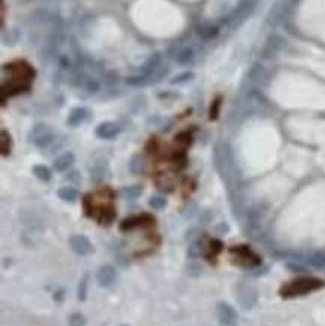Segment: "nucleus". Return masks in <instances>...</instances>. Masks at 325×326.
I'll return each mask as SVG.
<instances>
[{
	"instance_id": "6e6552de",
	"label": "nucleus",
	"mask_w": 325,
	"mask_h": 326,
	"mask_svg": "<svg viewBox=\"0 0 325 326\" xmlns=\"http://www.w3.org/2000/svg\"><path fill=\"white\" fill-rule=\"evenodd\" d=\"M87 115H89V112H87L86 108H77V109H74V111L70 112L67 123H69L70 126H78V125H81V123L87 118Z\"/></svg>"
},
{
	"instance_id": "423d86ee",
	"label": "nucleus",
	"mask_w": 325,
	"mask_h": 326,
	"mask_svg": "<svg viewBox=\"0 0 325 326\" xmlns=\"http://www.w3.org/2000/svg\"><path fill=\"white\" fill-rule=\"evenodd\" d=\"M120 128L116 125V123H111V121H105L102 125H99L98 129H96V135L102 139H113L119 135Z\"/></svg>"
},
{
	"instance_id": "0eeeda50",
	"label": "nucleus",
	"mask_w": 325,
	"mask_h": 326,
	"mask_svg": "<svg viewBox=\"0 0 325 326\" xmlns=\"http://www.w3.org/2000/svg\"><path fill=\"white\" fill-rule=\"evenodd\" d=\"M89 278H90V274H84L80 281H78V289H77V296L80 299V302H84L87 299V295H89Z\"/></svg>"
},
{
	"instance_id": "1a4fd4ad",
	"label": "nucleus",
	"mask_w": 325,
	"mask_h": 326,
	"mask_svg": "<svg viewBox=\"0 0 325 326\" xmlns=\"http://www.w3.org/2000/svg\"><path fill=\"white\" fill-rule=\"evenodd\" d=\"M72 163H74V154H72V153H65V154H62V156L54 162V168H56V171L63 172V171H66Z\"/></svg>"
},
{
	"instance_id": "4468645a",
	"label": "nucleus",
	"mask_w": 325,
	"mask_h": 326,
	"mask_svg": "<svg viewBox=\"0 0 325 326\" xmlns=\"http://www.w3.org/2000/svg\"><path fill=\"white\" fill-rule=\"evenodd\" d=\"M9 145H11V142H9V135L3 131L2 132V154H3V156H8V153H9Z\"/></svg>"
},
{
	"instance_id": "ddd939ff",
	"label": "nucleus",
	"mask_w": 325,
	"mask_h": 326,
	"mask_svg": "<svg viewBox=\"0 0 325 326\" xmlns=\"http://www.w3.org/2000/svg\"><path fill=\"white\" fill-rule=\"evenodd\" d=\"M201 252H202V244H201V241H196V244H192V246L189 247V250H188L189 258H192V259L198 258Z\"/></svg>"
},
{
	"instance_id": "f257e3e1",
	"label": "nucleus",
	"mask_w": 325,
	"mask_h": 326,
	"mask_svg": "<svg viewBox=\"0 0 325 326\" xmlns=\"http://www.w3.org/2000/svg\"><path fill=\"white\" fill-rule=\"evenodd\" d=\"M325 283L319 278L315 277H301L295 278L293 281L286 283L280 289V296L283 298H297V296H304L307 294H312L321 288H324Z\"/></svg>"
},
{
	"instance_id": "2eb2a0df",
	"label": "nucleus",
	"mask_w": 325,
	"mask_h": 326,
	"mask_svg": "<svg viewBox=\"0 0 325 326\" xmlns=\"http://www.w3.org/2000/svg\"><path fill=\"white\" fill-rule=\"evenodd\" d=\"M150 205H152L153 208L161 210V208L165 207V199H163L162 196H153V197L150 199Z\"/></svg>"
},
{
	"instance_id": "f8f14e48",
	"label": "nucleus",
	"mask_w": 325,
	"mask_h": 326,
	"mask_svg": "<svg viewBox=\"0 0 325 326\" xmlns=\"http://www.w3.org/2000/svg\"><path fill=\"white\" fill-rule=\"evenodd\" d=\"M69 326H86L87 319L81 314V313H72L69 316Z\"/></svg>"
},
{
	"instance_id": "f03ea898",
	"label": "nucleus",
	"mask_w": 325,
	"mask_h": 326,
	"mask_svg": "<svg viewBox=\"0 0 325 326\" xmlns=\"http://www.w3.org/2000/svg\"><path fill=\"white\" fill-rule=\"evenodd\" d=\"M69 246H70L72 252L78 256H89L95 252L92 241L86 235H81V233L72 235L69 238Z\"/></svg>"
},
{
	"instance_id": "9b49d317",
	"label": "nucleus",
	"mask_w": 325,
	"mask_h": 326,
	"mask_svg": "<svg viewBox=\"0 0 325 326\" xmlns=\"http://www.w3.org/2000/svg\"><path fill=\"white\" fill-rule=\"evenodd\" d=\"M59 196L63 199V200H67V202H74L77 197H78V192L72 187H63L59 190Z\"/></svg>"
},
{
	"instance_id": "f3484780",
	"label": "nucleus",
	"mask_w": 325,
	"mask_h": 326,
	"mask_svg": "<svg viewBox=\"0 0 325 326\" xmlns=\"http://www.w3.org/2000/svg\"><path fill=\"white\" fill-rule=\"evenodd\" d=\"M62 298H63V291L60 289V291H57V292L54 294V299L60 302V301H62Z\"/></svg>"
},
{
	"instance_id": "7ed1b4c3",
	"label": "nucleus",
	"mask_w": 325,
	"mask_h": 326,
	"mask_svg": "<svg viewBox=\"0 0 325 326\" xmlns=\"http://www.w3.org/2000/svg\"><path fill=\"white\" fill-rule=\"evenodd\" d=\"M216 313L222 326H238V314L227 302H219L216 305Z\"/></svg>"
},
{
	"instance_id": "9d476101",
	"label": "nucleus",
	"mask_w": 325,
	"mask_h": 326,
	"mask_svg": "<svg viewBox=\"0 0 325 326\" xmlns=\"http://www.w3.org/2000/svg\"><path fill=\"white\" fill-rule=\"evenodd\" d=\"M33 172H34V175H36L41 181H50V180H51V171H50L47 166L36 165V166L33 168Z\"/></svg>"
},
{
	"instance_id": "dca6fc26",
	"label": "nucleus",
	"mask_w": 325,
	"mask_h": 326,
	"mask_svg": "<svg viewBox=\"0 0 325 326\" xmlns=\"http://www.w3.org/2000/svg\"><path fill=\"white\" fill-rule=\"evenodd\" d=\"M213 111H210V117L214 120L216 117H218V109H219V100H216V103L213 105V108H211Z\"/></svg>"
},
{
	"instance_id": "a211bd4d",
	"label": "nucleus",
	"mask_w": 325,
	"mask_h": 326,
	"mask_svg": "<svg viewBox=\"0 0 325 326\" xmlns=\"http://www.w3.org/2000/svg\"><path fill=\"white\" fill-rule=\"evenodd\" d=\"M123 326H126V325H123Z\"/></svg>"
},
{
	"instance_id": "39448f33",
	"label": "nucleus",
	"mask_w": 325,
	"mask_h": 326,
	"mask_svg": "<svg viewBox=\"0 0 325 326\" xmlns=\"http://www.w3.org/2000/svg\"><path fill=\"white\" fill-rule=\"evenodd\" d=\"M96 280H98L99 286L100 288H110L116 283L117 280V271L114 266L111 265H103L98 269V274H96Z\"/></svg>"
},
{
	"instance_id": "20e7f679",
	"label": "nucleus",
	"mask_w": 325,
	"mask_h": 326,
	"mask_svg": "<svg viewBox=\"0 0 325 326\" xmlns=\"http://www.w3.org/2000/svg\"><path fill=\"white\" fill-rule=\"evenodd\" d=\"M232 256L237 258V262L241 263L243 266H254V265H258L260 263V258L246 246H240V247H234L231 250Z\"/></svg>"
}]
</instances>
